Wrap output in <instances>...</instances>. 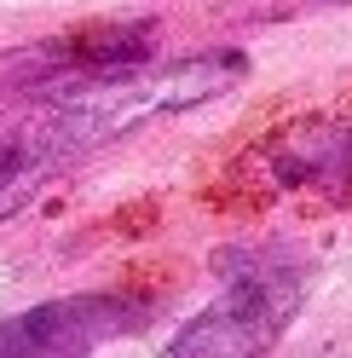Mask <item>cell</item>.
Here are the masks:
<instances>
[{
  "mask_svg": "<svg viewBox=\"0 0 352 358\" xmlns=\"http://www.w3.org/2000/svg\"><path fill=\"white\" fill-rule=\"evenodd\" d=\"M312 295V272L295 255L249 260L226 278V289L179 324L162 358H266Z\"/></svg>",
  "mask_w": 352,
  "mask_h": 358,
  "instance_id": "7a4b0ae2",
  "label": "cell"
},
{
  "mask_svg": "<svg viewBox=\"0 0 352 358\" xmlns=\"http://www.w3.org/2000/svg\"><path fill=\"white\" fill-rule=\"evenodd\" d=\"M329 6H346V0H329Z\"/></svg>",
  "mask_w": 352,
  "mask_h": 358,
  "instance_id": "8992f818",
  "label": "cell"
},
{
  "mask_svg": "<svg viewBox=\"0 0 352 358\" xmlns=\"http://www.w3.org/2000/svg\"><path fill=\"white\" fill-rule=\"evenodd\" d=\"M289 179H323V173H352V127H300L289 150L277 156Z\"/></svg>",
  "mask_w": 352,
  "mask_h": 358,
  "instance_id": "5b68a950",
  "label": "cell"
},
{
  "mask_svg": "<svg viewBox=\"0 0 352 358\" xmlns=\"http://www.w3.org/2000/svg\"><path fill=\"white\" fill-rule=\"evenodd\" d=\"M75 156L81 150H75L70 127H64V116L52 104H41V110H29V116L6 122L0 127V220L17 214L58 168H70Z\"/></svg>",
  "mask_w": 352,
  "mask_h": 358,
  "instance_id": "277c9868",
  "label": "cell"
},
{
  "mask_svg": "<svg viewBox=\"0 0 352 358\" xmlns=\"http://www.w3.org/2000/svg\"><path fill=\"white\" fill-rule=\"evenodd\" d=\"M145 324L150 306L133 295H58L0 318V358H98V347Z\"/></svg>",
  "mask_w": 352,
  "mask_h": 358,
  "instance_id": "3957f363",
  "label": "cell"
},
{
  "mask_svg": "<svg viewBox=\"0 0 352 358\" xmlns=\"http://www.w3.org/2000/svg\"><path fill=\"white\" fill-rule=\"evenodd\" d=\"M249 70L243 52H196V58H173V64H127V70H110L93 81H70L52 87L47 104L64 116L75 150H98L122 133H133L145 122L179 116V110H196L219 99L226 87H237Z\"/></svg>",
  "mask_w": 352,
  "mask_h": 358,
  "instance_id": "6da1fadb",
  "label": "cell"
}]
</instances>
